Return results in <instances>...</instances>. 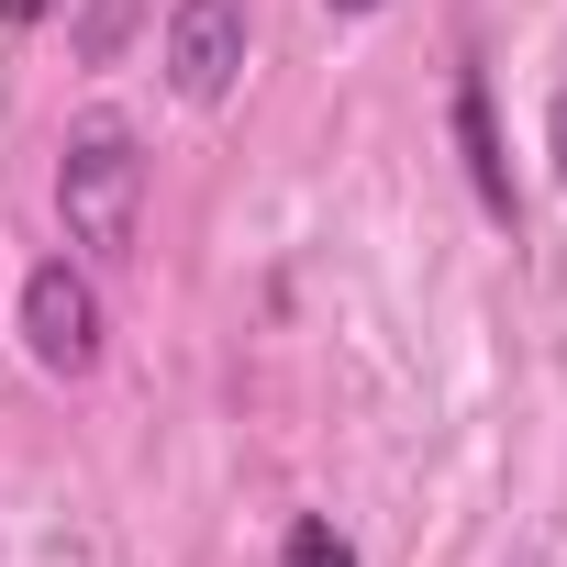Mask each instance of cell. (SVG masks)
I'll return each mask as SVG.
<instances>
[{
    "mask_svg": "<svg viewBox=\"0 0 567 567\" xmlns=\"http://www.w3.org/2000/svg\"><path fill=\"white\" fill-rule=\"evenodd\" d=\"M101 290H90V267L79 256H45L34 278H23V346H34V368L45 379H90L101 368Z\"/></svg>",
    "mask_w": 567,
    "mask_h": 567,
    "instance_id": "cell-3",
    "label": "cell"
},
{
    "mask_svg": "<svg viewBox=\"0 0 567 567\" xmlns=\"http://www.w3.org/2000/svg\"><path fill=\"white\" fill-rule=\"evenodd\" d=\"M245 45H256L245 0H167V34H156V56H167V90H178L189 112H223V101H234V79H245Z\"/></svg>",
    "mask_w": 567,
    "mask_h": 567,
    "instance_id": "cell-2",
    "label": "cell"
},
{
    "mask_svg": "<svg viewBox=\"0 0 567 567\" xmlns=\"http://www.w3.org/2000/svg\"><path fill=\"white\" fill-rule=\"evenodd\" d=\"M123 23H134V0H101V12L79 23V56H112V45H123Z\"/></svg>",
    "mask_w": 567,
    "mask_h": 567,
    "instance_id": "cell-6",
    "label": "cell"
},
{
    "mask_svg": "<svg viewBox=\"0 0 567 567\" xmlns=\"http://www.w3.org/2000/svg\"><path fill=\"white\" fill-rule=\"evenodd\" d=\"M545 156H556V189H567V90H556V112H545Z\"/></svg>",
    "mask_w": 567,
    "mask_h": 567,
    "instance_id": "cell-7",
    "label": "cell"
},
{
    "mask_svg": "<svg viewBox=\"0 0 567 567\" xmlns=\"http://www.w3.org/2000/svg\"><path fill=\"white\" fill-rule=\"evenodd\" d=\"M456 156H467V189H478V212H489V223H512V167H501V123H489V90H478V68L456 79Z\"/></svg>",
    "mask_w": 567,
    "mask_h": 567,
    "instance_id": "cell-4",
    "label": "cell"
},
{
    "mask_svg": "<svg viewBox=\"0 0 567 567\" xmlns=\"http://www.w3.org/2000/svg\"><path fill=\"white\" fill-rule=\"evenodd\" d=\"M56 212H68V245L90 267H134L145 256V145L123 112H79L68 145H56Z\"/></svg>",
    "mask_w": 567,
    "mask_h": 567,
    "instance_id": "cell-1",
    "label": "cell"
},
{
    "mask_svg": "<svg viewBox=\"0 0 567 567\" xmlns=\"http://www.w3.org/2000/svg\"><path fill=\"white\" fill-rule=\"evenodd\" d=\"M323 12H334V23H368V12H379V0H323Z\"/></svg>",
    "mask_w": 567,
    "mask_h": 567,
    "instance_id": "cell-9",
    "label": "cell"
},
{
    "mask_svg": "<svg viewBox=\"0 0 567 567\" xmlns=\"http://www.w3.org/2000/svg\"><path fill=\"white\" fill-rule=\"evenodd\" d=\"M45 12H56V0H0V23H12V34H34Z\"/></svg>",
    "mask_w": 567,
    "mask_h": 567,
    "instance_id": "cell-8",
    "label": "cell"
},
{
    "mask_svg": "<svg viewBox=\"0 0 567 567\" xmlns=\"http://www.w3.org/2000/svg\"><path fill=\"white\" fill-rule=\"evenodd\" d=\"M278 567H357V534L334 512H290V534H278Z\"/></svg>",
    "mask_w": 567,
    "mask_h": 567,
    "instance_id": "cell-5",
    "label": "cell"
}]
</instances>
